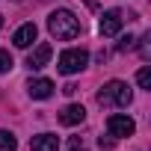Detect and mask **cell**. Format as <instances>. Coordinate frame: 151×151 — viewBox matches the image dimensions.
Segmentation results:
<instances>
[{
  "instance_id": "obj_16",
  "label": "cell",
  "mask_w": 151,
  "mask_h": 151,
  "mask_svg": "<svg viewBox=\"0 0 151 151\" xmlns=\"http://www.w3.org/2000/svg\"><path fill=\"white\" fill-rule=\"evenodd\" d=\"M68 151H86V148H83V139H77V136H74V139L68 142Z\"/></svg>"
},
{
  "instance_id": "obj_11",
  "label": "cell",
  "mask_w": 151,
  "mask_h": 151,
  "mask_svg": "<svg viewBox=\"0 0 151 151\" xmlns=\"http://www.w3.org/2000/svg\"><path fill=\"white\" fill-rule=\"evenodd\" d=\"M0 151H18V139L12 130H0Z\"/></svg>"
},
{
  "instance_id": "obj_18",
  "label": "cell",
  "mask_w": 151,
  "mask_h": 151,
  "mask_svg": "<svg viewBox=\"0 0 151 151\" xmlns=\"http://www.w3.org/2000/svg\"><path fill=\"white\" fill-rule=\"evenodd\" d=\"M0 27H3V18H0Z\"/></svg>"
},
{
  "instance_id": "obj_1",
  "label": "cell",
  "mask_w": 151,
  "mask_h": 151,
  "mask_svg": "<svg viewBox=\"0 0 151 151\" xmlns=\"http://www.w3.org/2000/svg\"><path fill=\"white\" fill-rule=\"evenodd\" d=\"M47 30H50L53 39H59V42H71V39L80 36L83 27H80L77 15H74L71 9H53V12L47 15Z\"/></svg>"
},
{
  "instance_id": "obj_12",
  "label": "cell",
  "mask_w": 151,
  "mask_h": 151,
  "mask_svg": "<svg viewBox=\"0 0 151 151\" xmlns=\"http://www.w3.org/2000/svg\"><path fill=\"white\" fill-rule=\"evenodd\" d=\"M136 83H139V89H151V65H142L136 71Z\"/></svg>"
},
{
  "instance_id": "obj_8",
  "label": "cell",
  "mask_w": 151,
  "mask_h": 151,
  "mask_svg": "<svg viewBox=\"0 0 151 151\" xmlns=\"http://www.w3.org/2000/svg\"><path fill=\"white\" fill-rule=\"evenodd\" d=\"M86 119V110H83V104H68L62 113H59V122L65 124V127H74V124H80Z\"/></svg>"
},
{
  "instance_id": "obj_4",
  "label": "cell",
  "mask_w": 151,
  "mask_h": 151,
  "mask_svg": "<svg viewBox=\"0 0 151 151\" xmlns=\"http://www.w3.org/2000/svg\"><path fill=\"white\" fill-rule=\"evenodd\" d=\"M133 130H136V124H133V119L124 116V113H116V116L107 119V133L116 136V139H122V136H133Z\"/></svg>"
},
{
  "instance_id": "obj_7",
  "label": "cell",
  "mask_w": 151,
  "mask_h": 151,
  "mask_svg": "<svg viewBox=\"0 0 151 151\" xmlns=\"http://www.w3.org/2000/svg\"><path fill=\"white\" fill-rule=\"evenodd\" d=\"M27 92H30V98L45 101V98H50V95H53V80H47V77H36V80H30V83H27Z\"/></svg>"
},
{
  "instance_id": "obj_15",
  "label": "cell",
  "mask_w": 151,
  "mask_h": 151,
  "mask_svg": "<svg viewBox=\"0 0 151 151\" xmlns=\"http://www.w3.org/2000/svg\"><path fill=\"white\" fill-rule=\"evenodd\" d=\"M116 47H119L122 53H124V50H130V47H133V36H122V42H119Z\"/></svg>"
},
{
  "instance_id": "obj_3",
  "label": "cell",
  "mask_w": 151,
  "mask_h": 151,
  "mask_svg": "<svg viewBox=\"0 0 151 151\" xmlns=\"http://www.w3.org/2000/svg\"><path fill=\"white\" fill-rule=\"evenodd\" d=\"M86 65H89V53H86L83 47H68V50H62V53H59V62H56L59 74H80Z\"/></svg>"
},
{
  "instance_id": "obj_17",
  "label": "cell",
  "mask_w": 151,
  "mask_h": 151,
  "mask_svg": "<svg viewBox=\"0 0 151 151\" xmlns=\"http://www.w3.org/2000/svg\"><path fill=\"white\" fill-rule=\"evenodd\" d=\"M62 92H65V95H74V92H77V86H74V83H65Z\"/></svg>"
},
{
  "instance_id": "obj_10",
  "label": "cell",
  "mask_w": 151,
  "mask_h": 151,
  "mask_svg": "<svg viewBox=\"0 0 151 151\" xmlns=\"http://www.w3.org/2000/svg\"><path fill=\"white\" fill-rule=\"evenodd\" d=\"M30 151H59V139H56V133H39V136H33Z\"/></svg>"
},
{
  "instance_id": "obj_14",
  "label": "cell",
  "mask_w": 151,
  "mask_h": 151,
  "mask_svg": "<svg viewBox=\"0 0 151 151\" xmlns=\"http://www.w3.org/2000/svg\"><path fill=\"white\" fill-rule=\"evenodd\" d=\"M148 42H151V33H145V36L139 39V53H142V59L151 56V45H148Z\"/></svg>"
},
{
  "instance_id": "obj_9",
  "label": "cell",
  "mask_w": 151,
  "mask_h": 151,
  "mask_svg": "<svg viewBox=\"0 0 151 151\" xmlns=\"http://www.w3.org/2000/svg\"><path fill=\"white\" fill-rule=\"evenodd\" d=\"M36 36H39L36 24H24V27H18V30H15V36H12V45H15V47H30V45L36 42Z\"/></svg>"
},
{
  "instance_id": "obj_2",
  "label": "cell",
  "mask_w": 151,
  "mask_h": 151,
  "mask_svg": "<svg viewBox=\"0 0 151 151\" xmlns=\"http://www.w3.org/2000/svg\"><path fill=\"white\" fill-rule=\"evenodd\" d=\"M130 101H133V92H130V86L124 80H110L98 92V104L101 107H127Z\"/></svg>"
},
{
  "instance_id": "obj_6",
  "label": "cell",
  "mask_w": 151,
  "mask_h": 151,
  "mask_svg": "<svg viewBox=\"0 0 151 151\" xmlns=\"http://www.w3.org/2000/svg\"><path fill=\"white\" fill-rule=\"evenodd\" d=\"M53 56V47L47 45V42H42V45H36L33 47V53L27 56V68L30 71H39V68H45L47 65V59Z\"/></svg>"
},
{
  "instance_id": "obj_13",
  "label": "cell",
  "mask_w": 151,
  "mask_h": 151,
  "mask_svg": "<svg viewBox=\"0 0 151 151\" xmlns=\"http://www.w3.org/2000/svg\"><path fill=\"white\" fill-rule=\"evenodd\" d=\"M12 53L9 50H0V74H6V71H12Z\"/></svg>"
},
{
  "instance_id": "obj_5",
  "label": "cell",
  "mask_w": 151,
  "mask_h": 151,
  "mask_svg": "<svg viewBox=\"0 0 151 151\" xmlns=\"http://www.w3.org/2000/svg\"><path fill=\"white\" fill-rule=\"evenodd\" d=\"M122 24H124V15L119 9H107L101 15V36H119Z\"/></svg>"
}]
</instances>
